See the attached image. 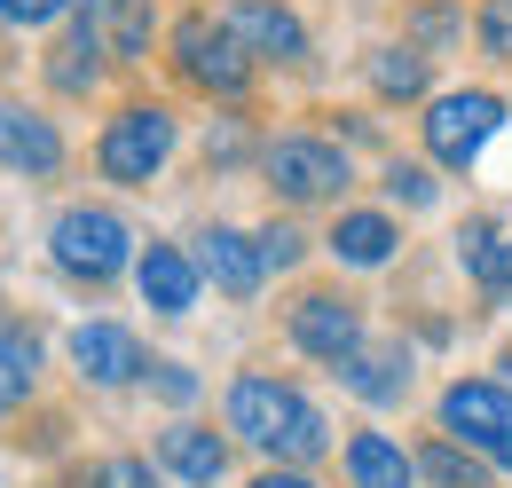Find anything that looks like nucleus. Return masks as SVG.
<instances>
[{
  "label": "nucleus",
  "instance_id": "19",
  "mask_svg": "<svg viewBox=\"0 0 512 488\" xmlns=\"http://www.w3.org/2000/svg\"><path fill=\"white\" fill-rule=\"evenodd\" d=\"M418 481L434 488H489V457L481 449H457V433H434L418 449Z\"/></svg>",
  "mask_w": 512,
  "mask_h": 488
},
{
  "label": "nucleus",
  "instance_id": "29",
  "mask_svg": "<svg viewBox=\"0 0 512 488\" xmlns=\"http://www.w3.org/2000/svg\"><path fill=\"white\" fill-rule=\"evenodd\" d=\"M150 386H158L166 402H190V394H197V378H190L182 363H150Z\"/></svg>",
  "mask_w": 512,
  "mask_h": 488
},
{
  "label": "nucleus",
  "instance_id": "4",
  "mask_svg": "<svg viewBox=\"0 0 512 488\" xmlns=\"http://www.w3.org/2000/svg\"><path fill=\"white\" fill-rule=\"evenodd\" d=\"M166 158H174V111H158V103H127L95 142V166L127 189H150Z\"/></svg>",
  "mask_w": 512,
  "mask_h": 488
},
{
  "label": "nucleus",
  "instance_id": "21",
  "mask_svg": "<svg viewBox=\"0 0 512 488\" xmlns=\"http://www.w3.org/2000/svg\"><path fill=\"white\" fill-rule=\"evenodd\" d=\"M347 386H355L363 402H402V386H410V355H402V347H363V355L347 363Z\"/></svg>",
  "mask_w": 512,
  "mask_h": 488
},
{
  "label": "nucleus",
  "instance_id": "13",
  "mask_svg": "<svg viewBox=\"0 0 512 488\" xmlns=\"http://www.w3.org/2000/svg\"><path fill=\"white\" fill-rule=\"evenodd\" d=\"M197 268L229 292V300H253L260 276H268V260H260V237H245V229H205L197 237Z\"/></svg>",
  "mask_w": 512,
  "mask_h": 488
},
{
  "label": "nucleus",
  "instance_id": "3",
  "mask_svg": "<svg viewBox=\"0 0 512 488\" xmlns=\"http://www.w3.org/2000/svg\"><path fill=\"white\" fill-rule=\"evenodd\" d=\"M48 252H56V268L79 276V284H111V276L134 260V237H127L119 213H103V205H71V213H56V229H48Z\"/></svg>",
  "mask_w": 512,
  "mask_h": 488
},
{
  "label": "nucleus",
  "instance_id": "1",
  "mask_svg": "<svg viewBox=\"0 0 512 488\" xmlns=\"http://www.w3.org/2000/svg\"><path fill=\"white\" fill-rule=\"evenodd\" d=\"M229 433L237 441H253L260 457H276V465H308L323 457V410L300 394V386H284V378H268V370H245L237 386H229Z\"/></svg>",
  "mask_w": 512,
  "mask_h": 488
},
{
  "label": "nucleus",
  "instance_id": "26",
  "mask_svg": "<svg viewBox=\"0 0 512 488\" xmlns=\"http://www.w3.org/2000/svg\"><path fill=\"white\" fill-rule=\"evenodd\" d=\"M300 252H308L300 229H284V221H268V229H260V260H268V268H292Z\"/></svg>",
  "mask_w": 512,
  "mask_h": 488
},
{
  "label": "nucleus",
  "instance_id": "18",
  "mask_svg": "<svg viewBox=\"0 0 512 488\" xmlns=\"http://www.w3.org/2000/svg\"><path fill=\"white\" fill-rule=\"evenodd\" d=\"M394 244H402V229H394L386 213H339V229H331V252H339L347 268H386Z\"/></svg>",
  "mask_w": 512,
  "mask_h": 488
},
{
  "label": "nucleus",
  "instance_id": "10",
  "mask_svg": "<svg viewBox=\"0 0 512 488\" xmlns=\"http://www.w3.org/2000/svg\"><path fill=\"white\" fill-rule=\"evenodd\" d=\"M221 24L253 48V63H300V56H308L300 16H292V8H276V0H229V16H221Z\"/></svg>",
  "mask_w": 512,
  "mask_h": 488
},
{
  "label": "nucleus",
  "instance_id": "28",
  "mask_svg": "<svg viewBox=\"0 0 512 488\" xmlns=\"http://www.w3.org/2000/svg\"><path fill=\"white\" fill-rule=\"evenodd\" d=\"M64 8H79V0H0V16H8V24H56Z\"/></svg>",
  "mask_w": 512,
  "mask_h": 488
},
{
  "label": "nucleus",
  "instance_id": "22",
  "mask_svg": "<svg viewBox=\"0 0 512 488\" xmlns=\"http://www.w3.org/2000/svg\"><path fill=\"white\" fill-rule=\"evenodd\" d=\"M371 87H379L386 103H418L426 95V56L418 48H379L371 56Z\"/></svg>",
  "mask_w": 512,
  "mask_h": 488
},
{
  "label": "nucleus",
  "instance_id": "9",
  "mask_svg": "<svg viewBox=\"0 0 512 488\" xmlns=\"http://www.w3.org/2000/svg\"><path fill=\"white\" fill-rule=\"evenodd\" d=\"M79 32L111 63H142L150 56V32H158V8L150 0H79Z\"/></svg>",
  "mask_w": 512,
  "mask_h": 488
},
{
  "label": "nucleus",
  "instance_id": "12",
  "mask_svg": "<svg viewBox=\"0 0 512 488\" xmlns=\"http://www.w3.org/2000/svg\"><path fill=\"white\" fill-rule=\"evenodd\" d=\"M197 252H182V244H150L142 260H134V284H142V300L158 307V315H190L197 307Z\"/></svg>",
  "mask_w": 512,
  "mask_h": 488
},
{
  "label": "nucleus",
  "instance_id": "7",
  "mask_svg": "<svg viewBox=\"0 0 512 488\" xmlns=\"http://www.w3.org/2000/svg\"><path fill=\"white\" fill-rule=\"evenodd\" d=\"M260 166H268L276 197H292V205H323V197H339V189L355 182L347 174V150L323 142V134H276Z\"/></svg>",
  "mask_w": 512,
  "mask_h": 488
},
{
  "label": "nucleus",
  "instance_id": "27",
  "mask_svg": "<svg viewBox=\"0 0 512 488\" xmlns=\"http://www.w3.org/2000/svg\"><path fill=\"white\" fill-rule=\"evenodd\" d=\"M87 488H158V481H150V465H142V457H111Z\"/></svg>",
  "mask_w": 512,
  "mask_h": 488
},
{
  "label": "nucleus",
  "instance_id": "17",
  "mask_svg": "<svg viewBox=\"0 0 512 488\" xmlns=\"http://www.w3.org/2000/svg\"><path fill=\"white\" fill-rule=\"evenodd\" d=\"M457 244H465V276H473L489 300H505V292H512V229H497V221H473Z\"/></svg>",
  "mask_w": 512,
  "mask_h": 488
},
{
  "label": "nucleus",
  "instance_id": "25",
  "mask_svg": "<svg viewBox=\"0 0 512 488\" xmlns=\"http://www.w3.org/2000/svg\"><path fill=\"white\" fill-rule=\"evenodd\" d=\"M386 197H402V205H434V174L410 166V158H394V166H386Z\"/></svg>",
  "mask_w": 512,
  "mask_h": 488
},
{
  "label": "nucleus",
  "instance_id": "15",
  "mask_svg": "<svg viewBox=\"0 0 512 488\" xmlns=\"http://www.w3.org/2000/svg\"><path fill=\"white\" fill-rule=\"evenodd\" d=\"M158 465L182 473V481H197V488H213L221 473H229V441L205 433V426H166L158 433Z\"/></svg>",
  "mask_w": 512,
  "mask_h": 488
},
{
  "label": "nucleus",
  "instance_id": "23",
  "mask_svg": "<svg viewBox=\"0 0 512 488\" xmlns=\"http://www.w3.org/2000/svg\"><path fill=\"white\" fill-rule=\"evenodd\" d=\"M95 56H103V48H95L87 32H71V40L48 48V79H56L64 95H87V87H95Z\"/></svg>",
  "mask_w": 512,
  "mask_h": 488
},
{
  "label": "nucleus",
  "instance_id": "5",
  "mask_svg": "<svg viewBox=\"0 0 512 488\" xmlns=\"http://www.w3.org/2000/svg\"><path fill=\"white\" fill-rule=\"evenodd\" d=\"M442 433H457L497 473H512V386L505 378H457L442 394Z\"/></svg>",
  "mask_w": 512,
  "mask_h": 488
},
{
  "label": "nucleus",
  "instance_id": "20",
  "mask_svg": "<svg viewBox=\"0 0 512 488\" xmlns=\"http://www.w3.org/2000/svg\"><path fill=\"white\" fill-rule=\"evenodd\" d=\"M32 370H40V339H32L16 315H0V418L32 394Z\"/></svg>",
  "mask_w": 512,
  "mask_h": 488
},
{
  "label": "nucleus",
  "instance_id": "2",
  "mask_svg": "<svg viewBox=\"0 0 512 488\" xmlns=\"http://www.w3.org/2000/svg\"><path fill=\"white\" fill-rule=\"evenodd\" d=\"M174 71L190 79L197 95L237 103V95L253 87V48H245L221 16H182V24H174Z\"/></svg>",
  "mask_w": 512,
  "mask_h": 488
},
{
  "label": "nucleus",
  "instance_id": "8",
  "mask_svg": "<svg viewBox=\"0 0 512 488\" xmlns=\"http://www.w3.org/2000/svg\"><path fill=\"white\" fill-rule=\"evenodd\" d=\"M292 347L300 355H316V363H355L363 355V315L355 300H339V292H308V300L292 307Z\"/></svg>",
  "mask_w": 512,
  "mask_h": 488
},
{
  "label": "nucleus",
  "instance_id": "24",
  "mask_svg": "<svg viewBox=\"0 0 512 488\" xmlns=\"http://www.w3.org/2000/svg\"><path fill=\"white\" fill-rule=\"evenodd\" d=\"M473 32H481V48H489V56H505V63H512V0H481Z\"/></svg>",
  "mask_w": 512,
  "mask_h": 488
},
{
  "label": "nucleus",
  "instance_id": "6",
  "mask_svg": "<svg viewBox=\"0 0 512 488\" xmlns=\"http://www.w3.org/2000/svg\"><path fill=\"white\" fill-rule=\"evenodd\" d=\"M426 150H434V166H473L481 150H489V134L505 126V95H489V87H457V95H434V111H426Z\"/></svg>",
  "mask_w": 512,
  "mask_h": 488
},
{
  "label": "nucleus",
  "instance_id": "14",
  "mask_svg": "<svg viewBox=\"0 0 512 488\" xmlns=\"http://www.w3.org/2000/svg\"><path fill=\"white\" fill-rule=\"evenodd\" d=\"M0 166H16V174H56V166H64V134L40 119V111H24V103H0Z\"/></svg>",
  "mask_w": 512,
  "mask_h": 488
},
{
  "label": "nucleus",
  "instance_id": "16",
  "mask_svg": "<svg viewBox=\"0 0 512 488\" xmlns=\"http://www.w3.org/2000/svg\"><path fill=\"white\" fill-rule=\"evenodd\" d=\"M347 481L355 488H418V457H402L386 433H347Z\"/></svg>",
  "mask_w": 512,
  "mask_h": 488
},
{
  "label": "nucleus",
  "instance_id": "11",
  "mask_svg": "<svg viewBox=\"0 0 512 488\" xmlns=\"http://www.w3.org/2000/svg\"><path fill=\"white\" fill-rule=\"evenodd\" d=\"M71 363H79V378H95V386L150 378V363H142V339H134L127 323H79V331H71Z\"/></svg>",
  "mask_w": 512,
  "mask_h": 488
},
{
  "label": "nucleus",
  "instance_id": "30",
  "mask_svg": "<svg viewBox=\"0 0 512 488\" xmlns=\"http://www.w3.org/2000/svg\"><path fill=\"white\" fill-rule=\"evenodd\" d=\"M253 488H316V481H308V473H284V465H276V473H260Z\"/></svg>",
  "mask_w": 512,
  "mask_h": 488
}]
</instances>
